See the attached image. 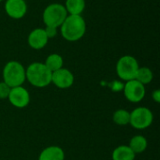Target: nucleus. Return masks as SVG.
<instances>
[{"instance_id": "nucleus-1", "label": "nucleus", "mask_w": 160, "mask_h": 160, "mask_svg": "<svg viewBox=\"0 0 160 160\" xmlns=\"http://www.w3.org/2000/svg\"><path fill=\"white\" fill-rule=\"evenodd\" d=\"M60 33L63 38L74 42L83 38L86 32V22L82 15H68L61 24Z\"/></svg>"}, {"instance_id": "nucleus-2", "label": "nucleus", "mask_w": 160, "mask_h": 160, "mask_svg": "<svg viewBox=\"0 0 160 160\" xmlns=\"http://www.w3.org/2000/svg\"><path fill=\"white\" fill-rule=\"evenodd\" d=\"M25 78L31 85L44 88L52 83V71L44 63L34 62L25 68Z\"/></svg>"}, {"instance_id": "nucleus-3", "label": "nucleus", "mask_w": 160, "mask_h": 160, "mask_svg": "<svg viewBox=\"0 0 160 160\" xmlns=\"http://www.w3.org/2000/svg\"><path fill=\"white\" fill-rule=\"evenodd\" d=\"M3 82L10 88L21 86L25 82V68L18 61L8 62L3 68Z\"/></svg>"}, {"instance_id": "nucleus-4", "label": "nucleus", "mask_w": 160, "mask_h": 160, "mask_svg": "<svg viewBox=\"0 0 160 160\" xmlns=\"http://www.w3.org/2000/svg\"><path fill=\"white\" fill-rule=\"evenodd\" d=\"M68 13L64 5L60 3H52L48 5L42 13V20L45 26L59 28L64 22Z\"/></svg>"}, {"instance_id": "nucleus-5", "label": "nucleus", "mask_w": 160, "mask_h": 160, "mask_svg": "<svg viewBox=\"0 0 160 160\" xmlns=\"http://www.w3.org/2000/svg\"><path fill=\"white\" fill-rule=\"evenodd\" d=\"M140 66L138 60L132 55H124L116 63V73L123 81L134 80Z\"/></svg>"}, {"instance_id": "nucleus-6", "label": "nucleus", "mask_w": 160, "mask_h": 160, "mask_svg": "<svg viewBox=\"0 0 160 160\" xmlns=\"http://www.w3.org/2000/svg\"><path fill=\"white\" fill-rule=\"evenodd\" d=\"M154 115L149 108L138 107L130 112L129 125L136 129H145L152 125Z\"/></svg>"}, {"instance_id": "nucleus-7", "label": "nucleus", "mask_w": 160, "mask_h": 160, "mask_svg": "<svg viewBox=\"0 0 160 160\" xmlns=\"http://www.w3.org/2000/svg\"><path fill=\"white\" fill-rule=\"evenodd\" d=\"M145 85L138 82L137 80L128 81L124 86V95L125 98L132 103L141 102L145 97Z\"/></svg>"}, {"instance_id": "nucleus-8", "label": "nucleus", "mask_w": 160, "mask_h": 160, "mask_svg": "<svg viewBox=\"0 0 160 160\" xmlns=\"http://www.w3.org/2000/svg\"><path fill=\"white\" fill-rule=\"evenodd\" d=\"M8 99L13 107L23 109L27 107L30 102V94L22 85L12 87L10 89Z\"/></svg>"}, {"instance_id": "nucleus-9", "label": "nucleus", "mask_w": 160, "mask_h": 160, "mask_svg": "<svg viewBox=\"0 0 160 160\" xmlns=\"http://www.w3.org/2000/svg\"><path fill=\"white\" fill-rule=\"evenodd\" d=\"M52 83L60 89H68L74 83L73 73L65 68L52 72Z\"/></svg>"}, {"instance_id": "nucleus-10", "label": "nucleus", "mask_w": 160, "mask_h": 160, "mask_svg": "<svg viewBox=\"0 0 160 160\" xmlns=\"http://www.w3.org/2000/svg\"><path fill=\"white\" fill-rule=\"evenodd\" d=\"M5 11L11 19L19 20L23 18L27 12L25 0H6Z\"/></svg>"}, {"instance_id": "nucleus-11", "label": "nucleus", "mask_w": 160, "mask_h": 160, "mask_svg": "<svg viewBox=\"0 0 160 160\" xmlns=\"http://www.w3.org/2000/svg\"><path fill=\"white\" fill-rule=\"evenodd\" d=\"M49 38L44 28H36L30 32L27 38L28 45L34 50H41L48 44Z\"/></svg>"}, {"instance_id": "nucleus-12", "label": "nucleus", "mask_w": 160, "mask_h": 160, "mask_svg": "<svg viewBox=\"0 0 160 160\" xmlns=\"http://www.w3.org/2000/svg\"><path fill=\"white\" fill-rule=\"evenodd\" d=\"M38 160H65V153L60 146L51 145L41 151Z\"/></svg>"}, {"instance_id": "nucleus-13", "label": "nucleus", "mask_w": 160, "mask_h": 160, "mask_svg": "<svg viewBox=\"0 0 160 160\" xmlns=\"http://www.w3.org/2000/svg\"><path fill=\"white\" fill-rule=\"evenodd\" d=\"M135 158V153L129 148L128 145H119L112 151V160H134Z\"/></svg>"}, {"instance_id": "nucleus-14", "label": "nucleus", "mask_w": 160, "mask_h": 160, "mask_svg": "<svg viewBox=\"0 0 160 160\" xmlns=\"http://www.w3.org/2000/svg\"><path fill=\"white\" fill-rule=\"evenodd\" d=\"M129 148L135 153V155L143 153L148 146V142L146 138L142 135H136L131 138L128 144Z\"/></svg>"}, {"instance_id": "nucleus-15", "label": "nucleus", "mask_w": 160, "mask_h": 160, "mask_svg": "<svg viewBox=\"0 0 160 160\" xmlns=\"http://www.w3.org/2000/svg\"><path fill=\"white\" fill-rule=\"evenodd\" d=\"M65 8L69 15H82L85 9V0H66Z\"/></svg>"}, {"instance_id": "nucleus-16", "label": "nucleus", "mask_w": 160, "mask_h": 160, "mask_svg": "<svg viewBox=\"0 0 160 160\" xmlns=\"http://www.w3.org/2000/svg\"><path fill=\"white\" fill-rule=\"evenodd\" d=\"M44 64L52 72H53V71L58 70L63 68L64 59L58 53H51L50 55L47 56Z\"/></svg>"}, {"instance_id": "nucleus-17", "label": "nucleus", "mask_w": 160, "mask_h": 160, "mask_svg": "<svg viewBox=\"0 0 160 160\" xmlns=\"http://www.w3.org/2000/svg\"><path fill=\"white\" fill-rule=\"evenodd\" d=\"M153 78H154L153 71L149 68H147V67H142L141 68L140 67L138 69V72L136 74L135 80H137L138 82H140L143 85H146L153 81Z\"/></svg>"}, {"instance_id": "nucleus-18", "label": "nucleus", "mask_w": 160, "mask_h": 160, "mask_svg": "<svg viewBox=\"0 0 160 160\" xmlns=\"http://www.w3.org/2000/svg\"><path fill=\"white\" fill-rule=\"evenodd\" d=\"M112 121L118 126H127L130 122V112L124 109L115 111L112 114Z\"/></svg>"}, {"instance_id": "nucleus-19", "label": "nucleus", "mask_w": 160, "mask_h": 160, "mask_svg": "<svg viewBox=\"0 0 160 160\" xmlns=\"http://www.w3.org/2000/svg\"><path fill=\"white\" fill-rule=\"evenodd\" d=\"M10 87L4 82H0V99H8Z\"/></svg>"}, {"instance_id": "nucleus-20", "label": "nucleus", "mask_w": 160, "mask_h": 160, "mask_svg": "<svg viewBox=\"0 0 160 160\" xmlns=\"http://www.w3.org/2000/svg\"><path fill=\"white\" fill-rule=\"evenodd\" d=\"M44 31L48 37V38H53L56 37L57 35V28H54V27H51V26H45L44 28Z\"/></svg>"}, {"instance_id": "nucleus-21", "label": "nucleus", "mask_w": 160, "mask_h": 160, "mask_svg": "<svg viewBox=\"0 0 160 160\" xmlns=\"http://www.w3.org/2000/svg\"><path fill=\"white\" fill-rule=\"evenodd\" d=\"M152 98H153V99L155 100V102H157V103H159L160 102V90H158V89L155 90V91L152 93Z\"/></svg>"}, {"instance_id": "nucleus-22", "label": "nucleus", "mask_w": 160, "mask_h": 160, "mask_svg": "<svg viewBox=\"0 0 160 160\" xmlns=\"http://www.w3.org/2000/svg\"><path fill=\"white\" fill-rule=\"evenodd\" d=\"M2 1H3V0H0V2H2Z\"/></svg>"}]
</instances>
